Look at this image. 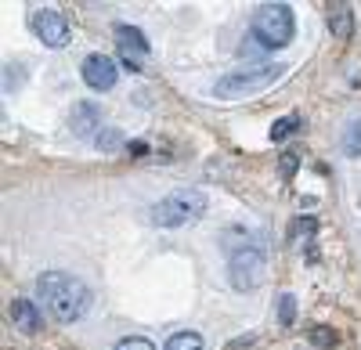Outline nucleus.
I'll return each mask as SVG.
<instances>
[{
    "instance_id": "obj_1",
    "label": "nucleus",
    "mask_w": 361,
    "mask_h": 350,
    "mask_svg": "<svg viewBox=\"0 0 361 350\" xmlns=\"http://www.w3.org/2000/svg\"><path fill=\"white\" fill-rule=\"evenodd\" d=\"M37 293L40 300L47 304V311L58 318V322H80L90 307V289L73 278V275H62V271H47L40 282H37Z\"/></svg>"
},
{
    "instance_id": "obj_2",
    "label": "nucleus",
    "mask_w": 361,
    "mask_h": 350,
    "mask_svg": "<svg viewBox=\"0 0 361 350\" xmlns=\"http://www.w3.org/2000/svg\"><path fill=\"white\" fill-rule=\"evenodd\" d=\"M286 73V65H253V69H238V73H228L214 83V94L224 98V101H235V98H246V94H260L264 87H271L279 76Z\"/></svg>"
},
{
    "instance_id": "obj_3",
    "label": "nucleus",
    "mask_w": 361,
    "mask_h": 350,
    "mask_svg": "<svg viewBox=\"0 0 361 350\" xmlns=\"http://www.w3.org/2000/svg\"><path fill=\"white\" fill-rule=\"evenodd\" d=\"M296 33V22H293V11L289 4H264L257 15H253V37L260 40V47L267 51H279L293 40Z\"/></svg>"
},
{
    "instance_id": "obj_4",
    "label": "nucleus",
    "mask_w": 361,
    "mask_h": 350,
    "mask_svg": "<svg viewBox=\"0 0 361 350\" xmlns=\"http://www.w3.org/2000/svg\"><path fill=\"white\" fill-rule=\"evenodd\" d=\"M202 213H206V195L195 192V188H180V192L166 195L163 202L152 206V220L159 227H180L188 220H199Z\"/></svg>"
},
{
    "instance_id": "obj_5",
    "label": "nucleus",
    "mask_w": 361,
    "mask_h": 350,
    "mask_svg": "<svg viewBox=\"0 0 361 350\" xmlns=\"http://www.w3.org/2000/svg\"><path fill=\"white\" fill-rule=\"evenodd\" d=\"M264 271H267V260H264V249H257V246L235 249L231 260H228V275H231V285L238 289V293L257 289L264 282Z\"/></svg>"
},
{
    "instance_id": "obj_6",
    "label": "nucleus",
    "mask_w": 361,
    "mask_h": 350,
    "mask_svg": "<svg viewBox=\"0 0 361 350\" xmlns=\"http://www.w3.org/2000/svg\"><path fill=\"white\" fill-rule=\"evenodd\" d=\"M29 29H33L47 47H66L69 44V18L54 8H37L29 15Z\"/></svg>"
},
{
    "instance_id": "obj_7",
    "label": "nucleus",
    "mask_w": 361,
    "mask_h": 350,
    "mask_svg": "<svg viewBox=\"0 0 361 350\" xmlns=\"http://www.w3.org/2000/svg\"><path fill=\"white\" fill-rule=\"evenodd\" d=\"M80 73H83V83L90 87V91H112L116 80H119V65L109 54H87Z\"/></svg>"
},
{
    "instance_id": "obj_8",
    "label": "nucleus",
    "mask_w": 361,
    "mask_h": 350,
    "mask_svg": "<svg viewBox=\"0 0 361 350\" xmlns=\"http://www.w3.org/2000/svg\"><path fill=\"white\" fill-rule=\"evenodd\" d=\"M11 322H15L22 332H37V329H40V311H37V304L15 300V304H11Z\"/></svg>"
},
{
    "instance_id": "obj_9",
    "label": "nucleus",
    "mask_w": 361,
    "mask_h": 350,
    "mask_svg": "<svg viewBox=\"0 0 361 350\" xmlns=\"http://www.w3.org/2000/svg\"><path fill=\"white\" fill-rule=\"evenodd\" d=\"M116 40H119V51H123V54H130V51L148 54V40H145L141 29H134V25H116Z\"/></svg>"
},
{
    "instance_id": "obj_10",
    "label": "nucleus",
    "mask_w": 361,
    "mask_h": 350,
    "mask_svg": "<svg viewBox=\"0 0 361 350\" xmlns=\"http://www.w3.org/2000/svg\"><path fill=\"white\" fill-rule=\"evenodd\" d=\"M329 29H333V37L340 40H350V29H354V15L347 4H336L333 11H329Z\"/></svg>"
},
{
    "instance_id": "obj_11",
    "label": "nucleus",
    "mask_w": 361,
    "mask_h": 350,
    "mask_svg": "<svg viewBox=\"0 0 361 350\" xmlns=\"http://www.w3.org/2000/svg\"><path fill=\"white\" fill-rule=\"evenodd\" d=\"M69 123H73V130H76V134H90V130H94V123H98V108H94V105H87V101H83V105H76Z\"/></svg>"
},
{
    "instance_id": "obj_12",
    "label": "nucleus",
    "mask_w": 361,
    "mask_h": 350,
    "mask_svg": "<svg viewBox=\"0 0 361 350\" xmlns=\"http://www.w3.org/2000/svg\"><path fill=\"white\" fill-rule=\"evenodd\" d=\"M202 346H206V343H202L199 332H173L163 350H202Z\"/></svg>"
},
{
    "instance_id": "obj_13",
    "label": "nucleus",
    "mask_w": 361,
    "mask_h": 350,
    "mask_svg": "<svg viewBox=\"0 0 361 350\" xmlns=\"http://www.w3.org/2000/svg\"><path fill=\"white\" fill-rule=\"evenodd\" d=\"M343 152L347 156H361V120H354L343 134Z\"/></svg>"
},
{
    "instance_id": "obj_14",
    "label": "nucleus",
    "mask_w": 361,
    "mask_h": 350,
    "mask_svg": "<svg viewBox=\"0 0 361 350\" xmlns=\"http://www.w3.org/2000/svg\"><path fill=\"white\" fill-rule=\"evenodd\" d=\"M296 127H300V115H286V120L271 123V141H286V137H289Z\"/></svg>"
},
{
    "instance_id": "obj_15",
    "label": "nucleus",
    "mask_w": 361,
    "mask_h": 350,
    "mask_svg": "<svg viewBox=\"0 0 361 350\" xmlns=\"http://www.w3.org/2000/svg\"><path fill=\"white\" fill-rule=\"evenodd\" d=\"M293 318H296V300L286 293V296L279 300V322H282V325H293Z\"/></svg>"
},
{
    "instance_id": "obj_16",
    "label": "nucleus",
    "mask_w": 361,
    "mask_h": 350,
    "mask_svg": "<svg viewBox=\"0 0 361 350\" xmlns=\"http://www.w3.org/2000/svg\"><path fill=\"white\" fill-rule=\"evenodd\" d=\"M112 350H156L148 339H141V336H127V339H119Z\"/></svg>"
}]
</instances>
